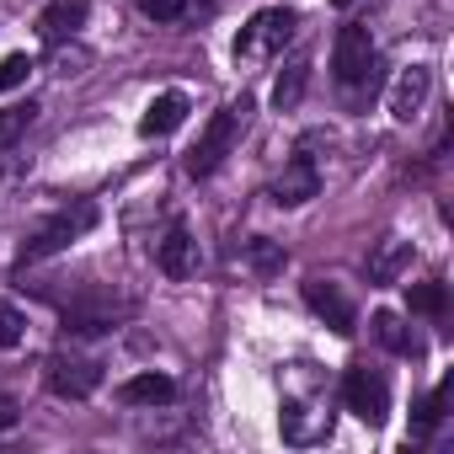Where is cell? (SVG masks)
<instances>
[{"label":"cell","instance_id":"6da1fadb","mask_svg":"<svg viewBox=\"0 0 454 454\" xmlns=\"http://www.w3.org/2000/svg\"><path fill=\"white\" fill-rule=\"evenodd\" d=\"M97 224V208L91 203H75V208H59V214H49L38 231L22 241V257H17V268H27V262H43V257H54V252H65L75 236H86Z\"/></svg>","mask_w":454,"mask_h":454},{"label":"cell","instance_id":"7a4b0ae2","mask_svg":"<svg viewBox=\"0 0 454 454\" xmlns=\"http://www.w3.org/2000/svg\"><path fill=\"white\" fill-rule=\"evenodd\" d=\"M241 118H247V102L208 118V129H203L198 145L187 150V171H192V176H214V171H219V160L231 155V145H236V134H241Z\"/></svg>","mask_w":454,"mask_h":454},{"label":"cell","instance_id":"3957f363","mask_svg":"<svg viewBox=\"0 0 454 454\" xmlns=\"http://www.w3.org/2000/svg\"><path fill=\"white\" fill-rule=\"evenodd\" d=\"M374 70H380V54H374L369 27H342L332 43V75L342 86H374Z\"/></svg>","mask_w":454,"mask_h":454},{"label":"cell","instance_id":"277c9868","mask_svg":"<svg viewBox=\"0 0 454 454\" xmlns=\"http://www.w3.org/2000/svg\"><path fill=\"white\" fill-rule=\"evenodd\" d=\"M342 401H348V411H353L358 422L380 427V422H385V411H390V385H385V374H374V369L353 364V369L342 374Z\"/></svg>","mask_w":454,"mask_h":454},{"label":"cell","instance_id":"5b68a950","mask_svg":"<svg viewBox=\"0 0 454 454\" xmlns=\"http://www.w3.org/2000/svg\"><path fill=\"white\" fill-rule=\"evenodd\" d=\"M43 380H49V390H54L59 401H86V395L102 385V364L75 358V353H54L49 369H43Z\"/></svg>","mask_w":454,"mask_h":454},{"label":"cell","instance_id":"8992f818","mask_svg":"<svg viewBox=\"0 0 454 454\" xmlns=\"http://www.w3.org/2000/svg\"><path fill=\"white\" fill-rule=\"evenodd\" d=\"M289 38H294V12L273 6V12H257V17L241 27V38H236V54H278Z\"/></svg>","mask_w":454,"mask_h":454},{"label":"cell","instance_id":"52a82bcc","mask_svg":"<svg viewBox=\"0 0 454 454\" xmlns=\"http://www.w3.org/2000/svg\"><path fill=\"white\" fill-rule=\"evenodd\" d=\"M316 192H321V171H316L310 155H294V160L284 166V176L273 182V203H284V208H300V203H310Z\"/></svg>","mask_w":454,"mask_h":454},{"label":"cell","instance_id":"ba28073f","mask_svg":"<svg viewBox=\"0 0 454 454\" xmlns=\"http://www.w3.org/2000/svg\"><path fill=\"white\" fill-rule=\"evenodd\" d=\"M305 305L337 332V337H353V305H348V294L337 289V284H326V278H310L305 284Z\"/></svg>","mask_w":454,"mask_h":454},{"label":"cell","instance_id":"9c48e42d","mask_svg":"<svg viewBox=\"0 0 454 454\" xmlns=\"http://www.w3.org/2000/svg\"><path fill=\"white\" fill-rule=\"evenodd\" d=\"M155 262H160V273H166V278H192V273H198V241H192L187 224H171V231L160 236Z\"/></svg>","mask_w":454,"mask_h":454},{"label":"cell","instance_id":"30bf717a","mask_svg":"<svg viewBox=\"0 0 454 454\" xmlns=\"http://www.w3.org/2000/svg\"><path fill=\"white\" fill-rule=\"evenodd\" d=\"M427 86H433V70H427V65H411V70L395 81V91H390V118H395V123H411V118L422 113V102H427Z\"/></svg>","mask_w":454,"mask_h":454},{"label":"cell","instance_id":"8fae6325","mask_svg":"<svg viewBox=\"0 0 454 454\" xmlns=\"http://www.w3.org/2000/svg\"><path fill=\"white\" fill-rule=\"evenodd\" d=\"M182 123H187V97H182V91H160V97L145 107L139 134H145V139H166V134H176Z\"/></svg>","mask_w":454,"mask_h":454},{"label":"cell","instance_id":"7c38bea8","mask_svg":"<svg viewBox=\"0 0 454 454\" xmlns=\"http://www.w3.org/2000/svg\"><path fill=\"white\" fill-rule=\"evenodd\" d=\"M113 321H118V305H107V300L65 305V332L70 337H102V332H113Z\"/></svg>","mask_w":454,"mask_h":454},{"label":"cell","instance_id":"4fadbf2b","mask_svg":"<svg viewBox=\"0 0 454 454\" xmlns=\"http://www.w3.org/2000/svg\"><path fill=\"white\" fill-rule=\"evenodd\" d=\"M86 12H91V0H54V6L38 17V33L49 43H65L75 27H86Z\"/></svg>","mask_w":454,"mask_h":454},{"label":"cell","instance_id":"5bb4252c","mask_svg":"<svg viewBox=\"0 0 454 454\" xmlns=\"http://www.w3.org/2000/svg\"><path fill=\"white\" fill-rule=\"evenodd\" d=\"M118 401H123V406H166V401H176V385L150 369V374L123 380V385H118Z\"/></svg>","mask_w":454,"mask_h":454},{"label":"cell","instance_id":"9a60e30c","mask_svg":"<svg viewBox=\"0 0 454 454\" xmlns=\"http://www.w3.org/2000/svg\"><path fill=\"white\" fill-rule=\"evenodd\" d=\"M369 332H374L380 348H390V353H401V358H417V353H422V342L401 326L395 310H374V316H369Z\"/></svg>","mask_w":454,"mask_h":454},{"label":"cell","instance_id":"2e32d148","mask_svg":"<svg viewBox=\"0 0 454 454\" xmlns=\"http://www.w3.org/2000/svg\"><path fill=\"white\" fill-rule=\"evenodd\" d=\"M401 268H411V241H385V247L369 257V278H374V284H395Z\"/></svg>","mask_w":454,"mask_h":454},{"label":"cell","instance_id":"e0dca14e","mask_svg":"<svg viewBox=\"0 0 454 454\" xmlns=\"http://www.w3.org/2000/svg\"><path fill=\"white\" fill-rule=\"evenodd\" d=\"M33 118H38V102H17V107L0 113V150H12V145L33 129Z\"/></svg>","mask_w":454,"mask_h":454},{"label":"cell","instance_id":"ac0fdd59","mask_svg":"<svg viewBox=\"0 0 454 454\" xmlns=\"http://www.w3.org/2000/svg\"><path fill=\"white\" fill-rule=\"evenodd\" d=\"M443 395H449V390L438 385V390H427V395L411 406V433H417V438H427V433L438 427V417H443Z\"/></svg>","mask_w":454,"mask_h":454},{"label":"cell","instance_id":"d6986e66","mask_svg":"<svg viewBox=\"0 0 454 454\" xmlns=\"http://www.w3.org/2000/svg\"><path fill=\"white\" fill-rule=\"evenodd\" d=\"M305 81H310V65H305V59L289 65V70L278 75V86H273V102H278V107H294V102L305 97Z\"/></svg>","mask_w":454,"mask_h":454},{"label":"cell","instance_id":"ffe728a7","mask_svg":"<svg viewBox=\"0 0 454 454\" xmlns=\"http://www.w3.org/2000/svg\"><path fill=\"white\" fill-rule=\"evenodd\" d=\"M406 305H411L417 316H443L449 294H443V284H406Z\"/></svg>","mask_w":454,"mask_h":454},{"label":"cell","instance_id":"44dd1931","mask_svg":"<svg viewBox=\"0 0 454 454\" xmlns=\"http://www.w3.org/2000/svg\"><path fill=\"white\" fill-rule=\"evenodd\" d=\"M27 75H33V59L27 54H6V59H0V97L27 86Z\"/></svg>","mask_w":454,"mask_h":454},{"label":"cell","instance_id":"7402d4cb","mask_svg":"<svg viewBox=\"0 0 454 454\" xmlns=\"http://www.w3.org/2000/svg\"><path fill=\"white\" fill-rule=\"evenodd\" d=\"M22 337H27V316H22L17 305L0 300V348H17Z\"/></svg>","mask_w":454,"mask_h":454},{"label":"cell","instance_id":"603a6c76","mask_svg":"<svg viewBox=\"0 0 454 454\" xmlns=\"http://www.w3.org/2000/svg\"><path fill=\"white\" fill-rule=\"evenodd\" d=\"M247 257H252V268H257V273H273V268H284V252H278L273 241H252V247H247Z\"/></svg>","mask_w":454,"mask_h":454},{"label":"cell","instance_id":"cb8c5ba5","mask_svg":"<svg viewBox=\"0 0 454 454\" xmlns=\"http://www.w3.org/2000/svg\"><path fill=\"white\" fill-rule=\"evenodd\" d=\"M139 12H145L150 22H176V17L187 12V0H139Z\"/></svg>","mask_w":454,"mask_h":454},{"label":"cell","instance_id":"d4e9b609","mask_svg":"<svg viewBox=\"0 0 454 454\" xmlns=\"http://www.w3.org/2000/svg\"><path fill=\"white\" fill-rule=\"evenodd\" d=\"M6 427H17V401L0 395V433H6Z\"/></svg>","mask_w":454,"mask_h":454},{"label":"cell","instance_id":"484cf974","mask_svg":"<svg viewBox=\"0 0 454 454\" xmlns=\"http://www.w3.org/2000/svg\"><path fill=\"white\" fill-rule=\"evenodd\" d=\"M332 6H353V0H332Z\"/></svg>","mask_w":454,"mask_h":454}]
</instances>
